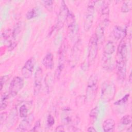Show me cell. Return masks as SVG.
Instances as JSON below:
<instances>
[{
	"label": "cell",
	"instance_id": "1",
	"mask_svg": "<svg viewBox=\"0 0 132 132\" xmlns=\"http://www.w3.org/2000/svg\"><path fill=\"white\" fill-rule=\"evenodd\" d=\"M98 77L93 74L89 77L87 82L85 100L88 102H91L95 98L98 88Z\"/></svg>",
	"mask_w": 132,
	"mask_h": 132
},
{
	"label": "cell",
	"instance_id": "2",
	"mask_svg": "<svg viewBox=\"0 0 132 132\" xmlns=\"http://www.w3.org/2000/svg\"><path fill=\"white\" fill-rule=\"evenodd\" d=\"M116 88L114 84L110 81H104L101 88V98L105 102H109L114 96Z\"/></svg>",
	"mask_w": 132,
	"mask_h": 132
},
{
	"label": "cell",
	"instance_id": "3",
	"mask_svg": "<svg viewBox=\"0 0 132 132\" xmlns=\"http://www.w3.org/2000/svg\"><path fill=\"white\" fill-rule=\"evenodd\" d=\"M96 2V1H91L88 3L84 23V28L86 31H88L91 29L93 24Z\"/></svg>",
	"mask_w": 132,
	"mask_h": 132
},
{
	"label": "cell",
	"instance_id": "4",
	"mask_svg": "<svg viewBox=\"0 0 132 132\" xmlns=\"http://www.w3.org/2000/svg\"><path fill=\"white\" fill-rule=\"evenodd\" d=\"M98 45L97 40L94 34L90 37L89 42L88 62L89 65L94 62L96 58L98 48Z\"/></svg>",
	"mask_w": 132,
	"mask_h": 132
},
{
	"label": "cell",
	"instance_id": "5",
	"mask_svg": "<svg viewBox=\"0 0 132 132\" xmlns=\"http://www.w3.org/2000/svg\"><path fill=\"white\" fill-rule=\"evenodd\" d=\"M69 12V10L64 1H62L59 12L57 16V23L56 25L57 29H60L63 27L64 23L66 22Z\"/></svg>",
	"mask_w": 132,
	"mask_h": 132
},
{
	"label": "cell",
	"instance_id": "6",
	"mask_svg": "<svg viewBox=\"0 0 132 132\" xmlns=\"http://www.w3.org/2000/svg\"><path fill=\"white\" fill-rule=\"evenodd\" d=\"M65 55H66V48L65 45L63 43L59 51V58H58V64L57 69L55 71V77L57 79L60 77V74L64 67V63L65 61Z\"/></svg>",
	"mask_w": 132,
	"mask_h": 132
},
{
	"label": "cell",
	"instance_id": "7",
	"mask_svg": "<svg viewBox=\"0 0 132 132\" xmlns=\"http://www.w3.org/2000/svg\"><path fill=\"white\" fill-rule=\"evenodd\" d=\"M24 86L23 79L19 77H14L11 81L9 87V94L12 96H16Z\"/></svg>",
	"mask_w": 132,
	"mask_h": 132
},
{
	"label": "cell",
	"instance_id": "8",
	"mask_svg": "<svg viewBox=\"0 0 132 132\" xmlns=\"http://www.w3.org/2000/svg\"><path fill=\"white\" fill-rule=\"evenodd\" d=\"M127 54V45L125 41L123 39L120 40V42L117 48L116 61H126Z\"/></svg>",
	"mask_w": 132,
	"mask_h": 132
},
{
	"label": "cell",
	"instance_id": "9",
	"mask_svg": "<svg viewBox=\"0 0 132 132\" xmlns=\"http://www.w3.org/2000/svg\"><path fill=\"white\" fill-rule=\"evenodd\" d=\"M43 78V71L41 68L39 67L35 74L34 76V93L35 95H37L39 93L41 86L42 80Z\"/></svg>",
	"mask_w": 132,
	"mask_h": 132
},
{
	"label": "cell",
	"instance_id": "10",
	"mask_svg": "<svg viewBox=\"0 0 132 132\" xmlns=\"http://www.w3.org/2000/svg\"><path fill=\"white\" fill-rule=\"evenodd\" d=\"M35 63L36 60L34 57L30 58L26 61L22 69V73L24 77L28 78L30 77L32 75Z\"/></svg>",
	"mask_w": 132,
	"mask_h": 132
},
{
	"label": "cell",
	"instance_id": "11",
	"mask_svg": "<svg viewBox=\"0 0 132 132\" xmlns=\"http://www.w3.org/2000/svg\"><path fill=\"white\" fill-rule=\"evenodd\" d=\"M116 69L118 79L121 81H124L126 74V61H116Z\"/></svg>",
	"mask_w": 132,
	"mask_h": 132
},
{
	"label": "cell",
	"instance_id": "12",
	"mask_svg": "<svg viewBox=\"0 0 132 132\" xmlns=\"http://www.w3.org/2000/svg\"><path fill=\"white\" fill-rule=\"evenodd\" d=\"M33 117L32 115H30L29 117H25L20 123L16 131H25L30 127Z\"/></svg>",
	"mask_w": 132,
	"mask_h": 132
},
{
	"label": "cell",
	"instance_id": "13",
	"mask_svg": "<svg viewBox=\"0 0 132 132\" xmlns=\"http://www.w3.org/2000/svg\"><path fill=\"white\" fill-rule=\"evenodd\" d=\"M102 63L103 67L107 71H112L113 68L114 62L112 57L110 55H103L102 57Z\"/></svg>",
	"mask_w": 132,
	"mask_h": 132
},
{
	"label": "cell",
	"instance_id": "14",
	"mask_svg": "<svg viewBox=\"0 0 132 132\" xmlns=\"http://www.w3.org/2000/svg\"><path fill=\"white\" fill-rule=\"evenodd\" d=\"M127 34L126 29L119 26H116L113 29V35L117 40H122Z\"/></svg>",
	"mask_w": 132,
	"mask_h": 132
},
{
	"label": "cell",
	"instance_id": "15",
	"mask_svg": "<svg viewBox=\"0 0 132 132\" xmlns=\"http://www.w3.org/2000/svg\"><path fill=\"white\" fill-rule=\"evenodd\" d=\"M66 22L68 25V29L70 31V34L73 32L75 29L76 26V21L75 18L74 14L70 11H69L67 20Z\"/></svg>",
	"mask_w": 132,
	"mask_h": 132
},
{
	"label": "cell",
	"instance_id": "16",
	"mask_svg": "<svg viewBox=\"0 0 132 132\" xmlns=\"http://www.w3.org/2000/svg\"><path fill=\"white\" fill-rule=\"evenodd\" d=\"M43 65L48 69H52L54 67V58L53 54L48 52L44 57L42 60Z\"/></svg>",
	"mask_w": 132,
	"mask_h": 132
},
{
	"label": "cell",
	"instance_id": "17",
	"mask_svg": "<svg viewBox=\"0 0 132 132\" xmlns=\"http://www.w3.org/2000/svg\"><path fill=\"white\" fill-rule=\"evenodd\" d=\"M115 128V122L112 119L105 120L103 123V129L105 132H112Z\"/></svg>",
	"mask_w": 132,
	"mask_h": 132
},
{
	"label": "cell",
	"instance_id": "18",
	"mask_svg": "<svg viewBox=\"0 0 132 132\" xmlns=\"http://www.w3.org/2000/svg\"><path fill=\"white\" fill-rule=\"evenodd\" d=\"M80 42H77L75 46H74L72 54V62L73 63V65H75L76 64V62L78 60V59L79 58V55H80Z\"/></svg>",
	"mask_w": 132,
	"mask_h": 132
},
{
	"label": "cell",
	"instance_id": "19",
	"mask_svg": "<svg viewBox=\"0 0 132 132\" xmlns=\"http://www.w3.org/2000/svg\"><path fill=\"white\" fill-rule=\"evenodd\" d=\"M116 51V47L114 43L111 41H108L105 45L103 49L104 54L111 55Z\"/></svg>",
	"mask_w": 132,
	"mask_h": 132
},
{
	"label": "cell",
	"instance_id": "20",
	"mask_svg": "<svg viewBox=\"0 0 132 132\" xmlns=\"http://www.w3.org/2000/svg\"><path fill=\"white\" fill-rule=\"evenodd\" d=\"M104 29L105 28L100 24L96 28L94 35L97 40L98 43L100 42H102L104 37Z\"/></svg>",
	"mask_w": 132,
	"mask_h": 132
},
{
	"label": "cell",
	"instance_id": "21",
	"mask_svg": "<svg viewBox=\"0 0 132 132\" xmlns=\"http://www.w3.org/2000/svg\"><path fill=\"white\" fill-rule=\"evenodd\" d=\"M9 98V93L7 92L4 93L2 96L1 98V111L4 110L8 104V99Z\"/></svg>",
	"mask_w": 132,
	"mask_h": 132
},
{
	"label": "cell",
	"instance_id": "22",
	"mask_svg": "<svg viewBox=\"0 0 132 132\" xmlns=\"http://www.w3.org/2000/svg\"><path fill=\"white\" fill-rule=\"evenodd\" d=\"M132 8V1H125L122 5L121 11L123 13H127L129 12Z\"/></svg>",
	"mask_w": 132,
	"mask_h": 132
},
{
	"label": "cell",
	"instance_id": "23",
	"mask_svg": "<svg viewBox=\"0 0 132 132\" xmlns=\"http://www.w3.org/2000/svg\"><path fill=\"white\" fill-rule=\"evenodd\" d=\"M39 13V9L37 8H34L27 12L26 15V17L27 19L30 20L31 19L37 17Z\"/></svg>",
	"mask_w": 132,
	"mask_h": 132
},
{
	"label": "cell",
	"instance_id": "24",
	"mask_svg": "<svg viewBox=\"0 0 132 132\" xmlns=\"http://www.w3.org/2000/svg\"><path fill=\"white\" fill-rule=\"evenodd\" d=\"M131 117L129 114H126L123 116L121 119V123L124 125H127L131 123Z\"/></svg>",
	"mask_w": 132,
	"mask_h": 132
},
{
	"label": "cell",
	"instance_id": "25",
	"mask_svg": "<svg viewBox=\"0 0 132 132\" xmlns=\"http://www.w3.org/2000/svg\"><path fill=\"white\" fill-rule=\"evenodd\" d=\"M19 112H20V116L21 118H24L28 116V109L27 107L25 105H23L21 106L20 110H19Z\"/></svg>",
	"mask_w": 132,
	"mask_h": 132
},
{
	"label": "cell",
	"instance_id": "26",
	"mask_svg": "<svg viewBox=\"0 0 132 132\" xmlns=\"http://www.w3.org/2000/svg\"><path fill=\"white\" fill-rule=\"evenodd\" d=\"M44 6L50 12H52L53 9V2L52 1H44L42 2Z\"/></svg>",
	"mask_w": 132,
	"mask_h": 132
},
{
	"label": "cell",
	"instance_id": "27",
	"mask_svg": "<svg viewBox=\"0 0 132 132\" xmlns=\"http://www.w3.org/2000/svg\"><path fill=\"white\" fill-rule=\"evenodd\" d=\"M129 97V94H126L124 96H123L120 100H119L117 101L116 102H115L114 104L117 105H123L128 101Z\"/></svg>",
	"mask_w": 132,
	"mask_h": 132
},
{
	"label": "cell",
	"instance_id": "28",
	"mask_svg": "<svg viewBox=\"0 0 132 132\" xmlns=\"http://www.w3.org/2000/svg\"><path fill=\"white\" fill-rule=\"evenodd\" d=\"M98 113V109L97 107L93 108L90 112L89 116L92 119H96Z\"/></svg>",
	"mask_w": 132,
	"mask_h": 132
},
{
	"label": "cell",
	"instance_id": "29",
	"mask_svg": "<svg viewBox=\"0 0 132 132\" xmlns=\"http://www.w3.org/2000/svg\"><path fill=\"white\" fill-rule=\"evenodd\" d=\"M9 79L8 75H4L1 77V89L0 90H2L4 85Z\"/></svg>",
	"mask_w": 132,
	"mask_h": 132
},
{
	"label": "cell",
	"instance_id": "30",
	"mask_svg": "<svg viewBox=\"0 0 132 132\" xmlns=\"http://www.w3.org/2000/svg\"><path fill=\"white\" fill-rule=\"evenodd\" d=\"M54 123H55V119L54 117L51 114L48 115L47 118V124L48 126L51 127L54 124Z\"/></svg>",
	"mask_w": 132,
	"mask_h": 132
},
{
	"label": "cell",
	"instance_id": "31",
	"mask_svg": "<svg viewBox=\"0 0 132 132\" xmlns=\"http://www.w3.org/2000/svg\"><path fill=\"white\" fill-rule=\"evenodd\" d=\"M7 113L6 112H2L1 113V116H0V123L1 125H2L3 124V123L4 122V121L6 120L7 119Z\"/></svg>",
	"mask_w": 132,
	"mask_h": 132
},
{
	"label": "cell",
	"instance_id": "32",
	"mask_svg": "<svg viewBox=\"0 0 132 132\" xmlns=\"http://www.w3.org/2000/svg\"><path fill=\"white\" fill-rule=\"evenodd\" d=\"M40 125H41V123H40V120H38L37 121L35 124V125H34V127L32 128V129L30 130V131H36L37 130V129L39 128L40 127Z\"/></svg>",
	"mask_w": 132,
	"mask_h": 132
},
{
	"label": "cell",
	"instance_id": "33",
	"mask_svg": "<svg viewBox=\"0 0 132 132\" xmlns=\"http://www.w3.org/2000/svg\"><path fill=\"white\" fill-rule=\"evenodd\" d=\"M55 131H64L63 126V125L58 126L55 129Z\"/></svg>",
	"mask_w": 132,
	"mask_h": 132
},
{
	"label": "cell",
	"instance_id": "34",
	"mask_svg": "<svg viewBox=\"0 0 132 132\" xmlns=\"http://www.w3.org/2000/svg\"><path fill=\"white\" fill-rule=\"evenodd\" d=\"M87 131H89V132H96V130L95 129V128H94V127L93 126H90L89 127H88V128L87 129Z\"/></svg>",
	"mask_w": 132,
	"mask_h": 132
},
{
	"label": "cell",
	"instance_id": "35",
	"mask_svg": "<svg viewBox=\"0 0 132 132\" xmlns=\"http://www.w3.org/2000/svg\"><path fill=\"white\" fill-rule=\"evenodd\" d=\"M129 81L130 83H131V81H132V78H131V73H130V74H129Z\"/></svg>",
	"mask_w": 132,
	"mask_h": 132
}]
</instances>
